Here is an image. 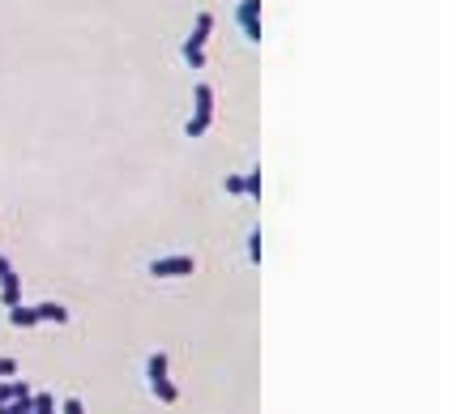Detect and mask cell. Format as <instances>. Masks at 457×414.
I'll list each match as a JSON object with an SVG mask.
<instances>
[{
	"label": "cell",
	"mask_w": 457,
	"mask_h": 414,
	"mask_svg": "<svg viewBox=\"0 0 457 414\" xmlns=\"http://www.w3.org/2000/svg\"><path fill=\"white\" fill-rule=\"evenodd\" d=\"M210 35H214V13L205 9V13L193 18V30H188V39H184V47H179V56H184V64H188L193 73L205 69V43H210Z\"/></svg>",
	"instance_id": "obj_1"
},
{
	"label": "cell",
	"mask_w": 457,
	"mask_h": 414,
	"mask_svg": "<svg viewBox=\"0 0 457 414\" xmlns=\"http://www.w3.org/2000/svg\"><path fill=\"white\" fill-rule=\"evenodd\" d=\"M145 380H150V393L159 397L162 406H176L179 402V389L171 385V355L167 351H154L145 359Z\"/></svg>",
	"instance_id": "obj_2"
},
{
	"label": "cell",
	"mask_w": 457,
	"mask_h": 414,
	"mask_svg": "<svg viewBox=\"0 0 457 414\" xmlns=\"http://www.w3.org/2000/svg\"><path fill=\"white\" fill-rule=\"evenodd\" d=\"M210 124H214V86H210V81H197V86H193V116L184 124V133L197 141L210 133Z\"/></svg>",
	"instance_id": "obj_3"
},
{
	"label": "cell",
	"mask_w": 457,
	"mask_h": 414,
	"mask_svg": "<svg viewBox=\"0 0 457 414\" xmlns=\"http://www.w3.org/2000/svg\"><path fill=\"white\" fill-rule=\"evenodd\" d=\"M150 274H154V277H188V274H197V261L188 257V253L154 257V261H150Z\"/></svg>",
	"instance_id": "obj_4"
},
{
	"label": "cell",
	"mask_w": 457,
	"mask_h": 414,
	"mask_svg": "<svg viewBox=\"0 0 457 414\" xmlns=\"http://www.w3.org/2000/svg\"><path fill=\"white\" fill-rule=\"evenodd\" d=\"M236 26L244 30L248 43H261V0H239L236 4Z\"/></svg>",
	"instance_id": "obj_5"
},
{
	"label": "cell",
	"mask_w": 457,
	"mask_h": 414,
	"mask_svg": "<svg viewBox=\"0 0 457 414\" xmlns=\"http://www.w3.org/2000/svg\"><path fill=\"white\" fill-rule=\"evenodd\" d=\"M222 188H227V193H231V197H253L257 201L261 197V167H253V171H248V176H227L222 179Z\"/></svg>",
	"instance_id": "obj_6"
},
{
	"label": "cell",
	"mask_w": 457,
	"mask_h": 414,
	"mask_svg": "<svg viewBox=\"0 0 457 414\" xmlns=\"http://www.w3.org/2000/svg\"><path fill=\"white\" fill-rule=\"evenodd\" d=\"M30 402V385L18 380V376H9V380H0V406H26Z\"/></svg>",
	"instance_id": "obj_7"
},
{
	"label": "cell",
	"mask_w": 457,
	"mask_h": 414,
	"mask_svg": "<svg viewBox=\"0 0 457 414\" xmlns=\"http://www.w3.org/2000/svg\"><path fill=\"white\" fill-rule=\"evenodd\" d=\"M9 325H13V329H35L43 320H39V312H35V303H13V308H9Z\"/></svg>",
	"instance_id": "obj_8"
},
{
	"label": "cell",
	"mask_w": 457,
	"mask_h": 414,
	"mask_svg": "<svg viewBox=\"0 0 457 414\" xmlns=\"http://www.w3.org/2000/svg\"><path fill=\"white\" fill-rule=\"evenodd\" d=\"M0 303L4 308H13V303H21V277L9 269V274H0Z\"/></svg>",
	"instance_id": "obj_9"
},
{
	"label": "cell",
	"mask_w": 457,
	"mask_h": 414,
	"mask_svg": "<svg viewBox=\"0 0 457 414\" xmlns=\"http://www.w3.org/2000/svg\"><path fill=\"white\" fill-rule=\"evenodd\" d=\"M35 312H39V320H47V325H69V308H64V303H56V299H43V303H35Z\"/></svg>",
	"instance_id": "obj_10"
},
{
	"label": "cell",
	"mask_w": 457,
	"mask_h": 414,
	"mask_svg": "<svg viewBox=\"0 0 457 414\" xmlns=\"http://www.w3.org/2000/svg\"><path fill=\"white\" fill-rule=\"evenodd\" d=\"M26 414H60V402L52 393H30V406Z\"/></svg>",
	"instance_id": "obj_11"
},
{
	"label": "cell",
	"mask_w": 457,
	"mask_h": 414,
	"mask_svg": "<svg viewBox=\"0 0 457 414\" xmlns=\"http://www.w3.org/2000/svg\"><path fill=\"white\" fill-rule=\"evenodd\" d=\"M248 261H253V265H261V227H253V231H248Z\"/></svg>",
	"instance_id": "obj_12"
},
{
	"label": "cell",
	"mask_w": 457,
	"mask_h": 414,
	"mask_svg": "<svg viewBox=\"0 0 457 414\" xmlns=\"http://www.w3.org/2000/svg\"><path fill=\"white\" fill-rule=\"evenodd\" d=\"M60 414H86L81 397H64V402H60Z\"/></svg>",
	"instance_id": "obj_13"
},
{
	"label": "cell",
	"mask_w": 457,
	"mask_h": 414,
	"mask_svg": "<svg viewBox=\"0 0 457 414\" xmlns=\"http://www.w3.org/2000/svg\"><path fill=\"white\" fill-rule=\"evenodd\" d=\"M9 376H18V359L0 355V380H9Z\"/></svg>",
	"instance_id": "obj_14"
},
{
	"label": "cell",
	"mask_w": 457,
	"mask_h": 414,
	"mask_svg": "<svg viewBox=\"0 0 457 414\" xmlns=\"http://www.w3.org/2000/svg\"><path fill=\"white\" fill-rule=\"evenodd\" d=\"M9 269H13V265H9V257L0 253V274H9Z\"/></svg>",
	"instance_id": "obj_15"
}]
</instances>
